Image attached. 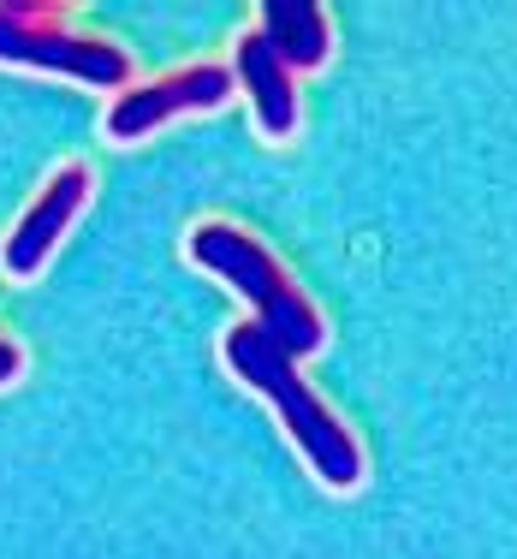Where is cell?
<instances>
[{
  "label": "cell",
  "mask_w": 517,
  "mask_h": 559,
  "mask_svg": "<svg viewBox=\"0 0 517 559\" xmlns=\"http://www.w3.org/2000/svg\"><path fill=\"white\" fill-rule=\"evenodd\" d=\"M220 357H227V369L244 388H256L274 405V417H280L286 435L298 441L303 464H310L327 488L363 483V447H357V435L322 405V393L303 381L298 357H291L286 345H274L256 322H238V328H227V340H220Z\"/></svg>",
  "instance_id": "6da1fadb"
},
{
  "label": "cell",
  "mask_w": 517,
  "mask_h": 559,
  "mask_svg": "<svg viewBox=\"0 0 517 559\" xmlns=\"http://www.w3.org/2000/svg\"><path fill=\"white\" fill-rule=\"evenodd\" d=\"M191 262H196V269H208L215 280H227L238 298L256 310L250 322H256L274 345H286L291 357L322 352V340H327L322 310H315L310 292H303L298 280L286 274V262L274 257L262 238H250L244 226H232V221H203V226L191 233Z\"/></svg>",
  "instance_id": "7a4b0ae2"
},
{
  "label": "cell",
  "mask_w": 517,
  "mask_h": 559,
  "mask_svg": "<svg viewBox=\"0 0 517 559\" xmlns=\"http://www.w3.org/2000/svg\"><path fill=\"white\" fill-rule=\"evenodd\" d=\"M0 60L31 66V72H55V78H77V84L113 90V96L131 90L125 48L101 43V36H72L43 7H0Z\"/></svg>",
  "instance_id": "3957f363"
},
{
  "label": "cell",
  "mask_w": 517,
  "mask_h": 559,
  "mask_svg": "<svg viewBox=\"0 0 517 559\" xmlns=\"http://www.w3.org/2000/svg\"><path fill=\"white\" fill-rule=\"evenodd\" d=\"M232 96V66H215V60H196V66H179V72L155 78V84H131L113 96L108 119V143H137L149 131H161L167 119L179 114H196V108H220Z\"/></svg>",
  "instance_id": "277c9868"
},
{
  "label": "cell",
  "mask_w": 517,
  "mask_h": 559,
  "mask_svg": "<svg viewBox=\"0 0 517 559\" xmlns=\"http://www.w3.org/2000/svg\"><path fill=\"white\" fill-rule=\"evenodd\" d=\"M84 203H89V167L84 162L60 167L55 179L31 197V209L19 215V226L7 233V245H0V269H7L12 280H31L48 257H55L65 226L84 215Z\"/></svg>",
  "instance_id": "5b68a950"
},
{
  "label": "cell",
  "mask_w": 517,
  "mask_h": 559,
  "mask_svg": "<svg viewBox=\"0 0 517 559\" xmlns=\"http://www.w3.org/2000/svg\"><path fill=\"white\" fill-rule=\"evenodd\" d=\"M232 84H244L262 138L286 143L291 131H298V78L286 72V60L274 55L256 31H250L244 43H238V55H232Z\"/></svg>",
  "instance_id": "8992f818"
},
{
  "label": "cell",
  "mask_w": 517,
  "mask_h": 559,
  "mask_svg": "<svg viewBox=\"0 0 517 559\" xmlns=\"http://www.w3.org/2000/svg\"><path fill=\"white\" fill-rule=\"evenodd\" d=\"M256 36L286 60V72H315L334 55V24H327V7H315V0H262Z\"/></svg>",
  "instance_id": "52a82bcc"
},
{
  "label": "cell",
  "mask_w": 517,
  "mask_h": 559,
  "mask_svg": "<svg viewBox=\"0 0 517 559\" xmlns=\"http://www.w3.org/2000/svg\"><path fill=\"white\" fill-rule=\"evenodd\" d=\"M19 376H24V352L12 340H0V388H12Z\"/></svg>",
  "instance_id": "ba28073f"
}]
</instances>
